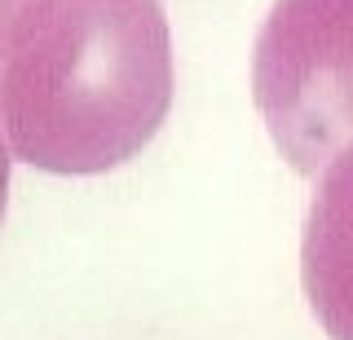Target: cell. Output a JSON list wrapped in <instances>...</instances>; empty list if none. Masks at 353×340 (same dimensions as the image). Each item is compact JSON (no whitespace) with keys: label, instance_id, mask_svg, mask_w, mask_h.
Listing matches in <instances>:
<instances>
[{"label":"cell","instance_id":"obj_1","mask_svg":"<svg viewBox=\"0 0 353 340\" xmlns=\"http://www.w3.org/2000/svg\"><path fill=\"white\" fill-rule=\"evenodd\" d=\"M172 84L159 0H27L0 53L9 155L62 177L119 168L168 119Z\"/></svg>","mask_w":353,"mask_h":340},{"label":"cell","instance_id":"obj_2","mask_svg":"<svg viewBox=\"0 0 353 340\" xmlns=\"http://www.w3.org/2000/svg\"><path fill=\"white\" fill-rule=\"evenodd\" d=\"M252 97L296 172L353 146V0H274L252 49Z\"/></svg>","mask_w":353,"mask_h":340},{"label":"cell","instance_id":"obj_3","mask_svg":"<svg viewBox=\"0 0 353 340\" xmlns=\"http://www.w3.org/2000/svg\"><path fill=\"white\" fill-rule=\"evenodd\" d=\"M309 310L331 340H353V146L318 172L301 239Z\"/></svg>","mask_w":353,"mask_h":340},{"label":"cell","instance_id":"obj_4","mask_svg":"<svg viewBox=\"0 0 353 340\" xmlns=\"http://www.w3.org/2000/svg\"><path fill=\"white\" fill-rule=\"evenodd\" d=\"M9 168H14V155H9L5 128H0V221H5V203H9Z\"/></svg>","mask_w":353,"mask_h":340},{"label":"cell","instance_id":"obj_5","mask_svg":"<svg viewBox=\"0 0 353 340\" xmlns=\"http://www.w3.org/2000/svg\"><path fill=\"white\" fill-rule=\"evenodd\" d=\"M22 5H27V0H0V53H5V40H9V31L18 23Z\"/></svg>","mask_w":353,"mask_h":340}]
</instances>
